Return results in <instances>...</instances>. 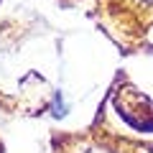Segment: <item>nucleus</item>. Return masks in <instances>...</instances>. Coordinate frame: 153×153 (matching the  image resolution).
<instances>
[{
    "instance_id": "obj_1",
    "label": "nucleus",
    "mask_w": 153,
    "mask_h": 153,
    "mask_svg": "<svg viewBox=\"0 0 153 153\" xmlns=\"http://www.w3.org/2000/svg\"><path fill=\"white\" fill-rule=\"evenodd\" d=\"M51 112H54V117H64L69 112V102L64 100V92L61 89H56L54 97H51Z\"/></svg>"
}]
</instances>
